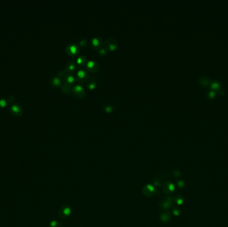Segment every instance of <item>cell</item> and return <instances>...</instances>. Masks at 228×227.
<instances>
[{
	"label": "cell",
	"mask_w": 228,
	"mask_h": 227,
	"mask_svg": "<svg viewBox=\"0 0 228 227\" xmlns=\"http://www.w3.org/2000/svg\"><path fill=\"white\" fill-rule=\"evenodd\" d=\"M77 62L79 63V64H81V63H83V60H82V57H80L77 58Z\"/></svg>",
	"instance_id": "22"
},
{
	"label": "cell",
	"mask_w": 228,
	"mask_h": 227,
	"mask_svg": "<svg viewBox=\"0 0 228 227\" xmlns=\"http://www.w3.org/2000/svg\"><path fill=\"white\" fill-rule=\"evenodd\" d=\"M8 101H7L6 99H0V107H6L7 105H8Z\"/></svg>",
	"instance_id": "9"
},
{
	"label": "cell",
	"mask_w": 228,
	"mask_h": 227,
	"mask_svg": "<svg viewBox=\"0 0 228 227\" xmlns=\"http://www.w3.org/2000/svg\"><path fill=\"white\" fill-rule=\"evenodd\" d=\"M173 201H174V203H176V205H182V203H184V196L181 195H177L174 197Z\"/></svg>",
	"instance_id": "7"
},
{
	"label": "cell",
	"mask_w": 228,
	"mask_h": 227,
	"mask_svg": "<svg viewBox=\"0 0 228 227\" xmlns=\"http://www.w3.org/2000/svg\"><path fill=\"white\" fill-rule=\"evenodd\" d=\"M67 81L69 83H72V82H73V77H72V75H70V76H69V77L67 78Z\"/></svg>",
	"instance_id": "21"
},
{
	"label": "cell",
	"mask_w": 228,
	"mask_h": 227,
	"mask_svg": "<svg viewBox=\"0 0 228 227\" xmlns=\"http://www.w3.org/2000/svg\"><path fill=\"white\" fill-rule=\"evenodd\" d=\"M62 223L57 221H52L49 223V227H62Z\"/></svg>",
	"instance_id": "8"
},
{
	"label": "cell",
	"mask_w": 228,
	"mask_h": 227,
	"mask_svg": "<svg viewBox=\"0 0 228 227\" xmlns=\"http://www.w3.org/2000/svg\"><path fill=\"white\" fill-rule=\"evenodd\" d=\"M172 198L169 196H167V197L164 198L160 203H159V206L161 209L163 210H166L168 209L170 206L172 205Z\"/></svg>",
	"instance_id": "3"
},
{
	"label": "cell",
	"mask_w": 228,
	"mask_h": 227,
	"mask_svg": "<svg viewBox=\"0 0 228 227\" xmlns=\"http://www.w3.org/2000/svg\"><path fill=\"white\" fill-rule=\"evenodd\" d=\"M181 213V210L177 207H174L173 208V214L175 216H179Z\"/></svg>",
	"instance_id": "11"
},
{
	"label": "cell",
	"mask_w": 228,
	"mask_h": 227,
	"mask_svg": "<svg viewBox=\"0 0 228 227\" xmlns=\"http://www.w3.org/2000/svg\"><path fill=\"white\" fill-rule=\"evenodd\" d=\"M77 75H78V77H80V78H83L85 75V73L84 72V71L80 70L77 72Z\"/></svg>",
	"instance_id": "12"
},
{
	"label": "cell",
	"mask_w": 228,
	"mask_h": 227,
	"mask_svg": "<svg viewBox=\"0 0 228 227\" xmlns=\"http://www.w3.org/2000/svg\"><path fill=\"white\" fill-rule=\"evenodd\" d=\"M162 188H163V191L165 194H166V195H170L171 193H173L174 191L175 186L173 183L167 181L166 183H165L163 185Z\"/></svg>",
	"instance_id": "4"
},
{
	"label": "cell",
	"mask_w": 228,
	"mask_h": 227,
	"mask_svg": "<svg viewBox=\"0 0 228 227\" xmlns=\"http://www.w3.org/2000/svg\"><path fill=\"white\" fill-rule=\"evenodd\" d=\"M74 90L75 91H77V92H80V91H82L83 90V88L82 87H81L80 85H77L74 87Z\"/></svg>",
	"instance_id": "15"
},
{
	"label": "cell",
	"mask_w": 228,
	"mask_h": 227,
	"mask_svg": "<svg viewBox=\"0 0 228 227\" xmlns=\"http://www.w3.org/2000/svg\"><path fill=\"white\" fill-rule=\"evenodd\" d=\"M177 185L179 187H183L184 186V183L182 180H179L177 182Z\"/></svg>",
	"instance_id": "20"
},
{
	"label": "cell",
	"mask_w": 228,
	"mask_h": 227,
	"mask_svg": "<svg viewBox=\"0 0 228 227\" xmlns=\"http://www.w3.org/2000/svg\"><path fill=\"white\" fill-rule=\"evenodd\" d=\"M92 43L94 45H98L99 44V39H98V38H93V39H92Z\"/></svg>",
	"instance_id": "17"
},
{
	"label": "cell",
	"mask_w": 228,
	"mask_h": 227,
	"mask_svg": "<svg viewBox=\"0 0 228 227\" xmlns=\"http://www.w3.org/2000/svg\"><path fill=\"white\" fill-rule=\"evenodd\" d=\"M9 112L13 116L19 117L24 113V108L19 103H14L10 107Z\"/></svg>",
	"instance_id": "2"
},
{
	"label": "cell",
	"mask_w": 228,
	"mask_h": 227,
	"mask_svg": "<svg viewBox=\"0 0 228 227\" xmlns=\"http://www.w3.org/2000/svg\"><path fill=\"white\" fill-rule=\"evenodd\" d=\"M68 48H69V47H68ZM69 49H70V52L72 53H75L76 52V51H77V48H76V47L74 45H70V47Z\"/></svg>",
	"instance_id": "13"
},
{
	"label": "cell",
	"mask_w": 228,
	"mask_h": 227,
	"mask_svg": "<svg viewBox=\"0 0 228 227\" xmlns=\"http://www.w3.org/2000/svg\"><path fill=\"white\" fill-rule=\"evenodd\" d=\"M107 111H111V107H109L107 108Z\"/></svg>",
	"instance_id": "25"
},
{
	"label": "cell",
	"mask_w": 228,
	"mask_h": 227,
	"mask_svg": "<svg viewBox=\"0 0 228 227\" xmlns=\"http://www.w3.org/2000/svg\"><path fill=\"white\" fill-rule=\"evenodd\" d=\"M52 83H53V85H59L60 84V78H58L57 77H54L52 79Z\"/></svg>",
	"instance_id": "10"
},
{
	"label": "cell",
	"mask_w": 228,
	"mask_h": 227,
	"mask_svg": "<svg viewBox=\"0 0 228 227\" xmlns=\"http://www.w3.org/2000/svg\"><path fill=\"white\" fill-rule=\"evenodd\" d=\"M72 214V208L67 205H63L60 206L58 211V215L62 219H66Z\"/></svg>",
	"instance_id": "1"
},
{
	"label": "cell",
	"mask_w": 228,
	"mask_h": 227,
	"mask_svg": "<svg viewBox=\"0 0 228 227\" xmlns=\"http://www.w3.org/2000/svg\"><path fill=\"white\" fill-rule=\"evenodd\" d=\"M173 174H174V175L175 176V177H179V176H180L181 173L179 172L178 170H175L174 171V173H173Z\"/></svg>",
	"instance_id": "18"
},
{
	"label": "cell",
	"mask_w": 228,
	"mask_h": 227,
	"mask_svg": "<svg viewBox=\"0 0 228 227\" xmlns=\"http://www.w3.org/2000/svg\"><path fill=\"white\" fill-rule=\"evenodd\" d=\"M87 65L88 67L93 68V67H94V65H95V63H94V62H93V61H90V62H89L87 63Z\"/></svg>",
	"instance_id": "16"
},
{
	"label": "cell",
	"mask_w": 228,
	"mask_h": 227,
	"mask_svg": "<svg viewBox=\"0 0 228 227\" xmlns=\"http://www.w3.org/2000/svg\"><path fill=\"white\" fill-rule=\"evenodd\" d=\"M142 192L143 195H145L146 196H151L156 192V189L151 185H146L142 188Z\"/></svg>",
	"instance_id": "5"
},
{
	"label": "cell",
	"mask_w": 228,
	"mask_h": 227,
	"mask_svg": "<svg viewBox=\"0 0 228 227\" xmlns=\"http://www.w3.org/2000/svg\"><path fill=\"white\" fill-rule=\"evenodd\" d=\"M171 219V215L169 214V212L168 211H163L162 212L160 215V220L163 222V223H166V222H169Z\"/></svg>",
	"instance_id": "6"
},
{
	"label": "cell",
	"mask_w": 228,
	"mask_h": 227,
	"mask_svg": "<svg viewBox=\"0 0 228 227\" xmlns=\"http://www.w3.org/2000/svg\"><path fill=\"white\" fill-rule=\"evenodd\" d=\"M69 68H70V69H73V68H74V65H72V64L70 65Z\"/></svg>",
	"instance_id": "24"
},
{
	"label": "cell",
	"mask_w": 228,
	"mask_h": 227,
	"mask_svg": "<svg viewBox=\"0 0 228 227\" xmlns=\"http://www.w3.org/2000/svg\"><path fill=\"white\" fill-rule=\"evenodd\" d=\"M153 184L156 186H159L161 184V182L158 180V178H156V179L153 180Z\"/></svg>",
	"instance_id": "19"
},
{
	"label": "cell",
	"mask_w": 228,
	"mask_h": 227,
	"mask_svg": "<svg viewBox=\"0 0 228 227\" xmlns=\"http://www.w3.org/2000/svg\"><path fill=\"white\" fill-rule=\"evenodd\" d=\"M94 85H95V83H92V84H90V85H89V87H90V89H92L93 87H94Z\"/></svg>",
	"instance_id": "23"
},
{
	"label": "cell",
	"mask_w": 228,
	"mask_h": 227,
	"mask_svg": "<svg viewBox=\"0 0 228 227\" xmlns=\"http://www.w3.org/2000/svg\"><path fill=\"white\" fill-rule=\"evenodd\" d=\"M7 100L8 101V103H12V102H14L16 100V97H15V96L14 95H10L8 97V98L7 99Z\"/></svg>",
	"instance_id": "14"
}]
</instances>
